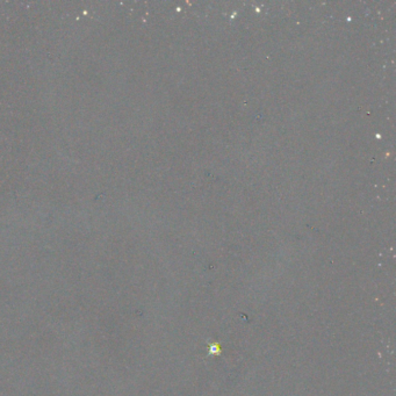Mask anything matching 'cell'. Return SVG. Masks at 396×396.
Segmentation results:
<instances>
[{
    "label": "cell",
    "mask_w": 396,
    "mask_h": 396,
    "mask_svg": "<svg viewBox=\"0 0 396 396\" xmlns=\"http://www.w3.org/2000/svg\"><path fill=\"white\" fill-rule=\"evenodd\" d=\"M221 350H219V345L218 344H213L209 346V355H216L219 354Z\"/></svg>",
    "instance_id": "obj_1"
}]
</instances>
